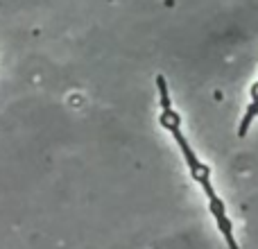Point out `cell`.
Returning <instances> with one entry per match:
<instances>
[{
	"mask_svg": "<svg viewBox=\"0 0 258 249\" xmlns=\"http://www.w3.org/2000/svg\"><path fill=\"white\" fill-rule=\"evenodd\" d=\"M159 122H161V127L168 129V132L174 136V141H177L179 150H181L183 161H186V165H188V170H190L192 179H195V181L202 186V191L206 193V197H209V200L218 197V193H215L213 183H211V168H209L206 163H202L200 159H197L195 150L190 147L188 138L183 136V132H181V116H179L174 109H165V111H161Z\"/></svg>",
	"mask_w": 258,
	"mask_h": 249,
	"instance_id": "obj_1",
	"label": "cell"
},
{
	"mask_svg": "<svg viewBox=\"0 0 258 249\" xmlns=\"http://www.w3.org/2000/svg\"><path fill=\"white\" fill-rule=\"evenodd\" d=\"M209 209H211V213H213L215 224H218L220 233H222V238H224V242L229 245V249H240V245L236 242V236H233V222H231V218L227 215L224 202L220 200V197H213V200H209Z\"/></svg>",
	"mask_w": 258,
	"mask_h": 249,
	"instance_id": "obj_2",
	"label": "cell"
},
{
	"mask_svg": "<svg viewBox=\"0 0 258 249\" xmlns=\"http://www.w3.org/2000/svg\"><path fill=\"white\" fill-rule=\"evenodd\" d=\"M256 116H258V104L249 102V107H247L245 116H242V120H240V127H238V136H240V138H245V136H247V132H249L251 122L256 120Z\"/></svg>",
	"mask_w": 258,
	"mask_h": 249,
	"instance_id": "obj_3",
	"label": "cell"
},
{
	"mask_svg": "<svg viewBox=\"0 0 258 249\" xmlns=\"http://www.w3.org/2000/svg\"><path fill=\"white\" fill-rule=\"evenodd\" d=\"M156 86H159V98H161V109H172V102H170V93H168V82H165L163 75L156 77Z\"/></svg>",
	"mask_w": 258,
	"mask_h": 249,
	"instance_id": "obj_4",
	"label": "cell"
},
{
	"mask_svg": "<svg viewBox=\"0 0 258 249\" xmlns=\"http://www.w3.org/2000/svg\"><path fill=\"white\" fill-rule=\"evenodd\" d=\"M251 102L258 104V82H256L254 86H251Z\"/></svg>",
	"mask_w": 258,
	"mask_h": 249,
	"instance_id": "obj_5",
	"label": "cell"
}]
</instances>
